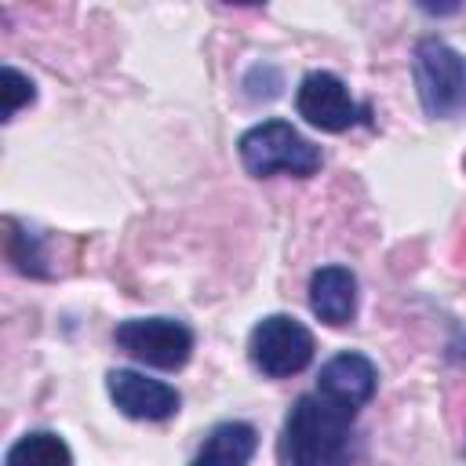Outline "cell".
I'll use <instances>...</instances> for the list:
<instances>
[{"label": "cell", "mask_w": 466, "mask_h": 466, "mask_svg": "<svg viewBox=\"0 0 466 466\" xmlns=\"http://www.w3.org/2000/svg\"><path fill=\"white\" fill-rule=\"evenodd\" d=\"M248 357H251V364H255L262 375H269V379H288V375L302 371V368L313 360V335H309V328L299 324L295 317L273 313V317H262V320L251 328Z\"/></svg>", "instance_id": "277c9868"}, {"label": "cell", "mask_w": 466, "mask_h": 466, "mask_svg": "<svg viewBox=\"0 0 466 466\" xmlns=\"http://www.w3.org/2000/svg\"><path fill=\"white\" fill-rule=\"evenodd\" d=\"M0 91H4V120H11L22 106H29L33 98H36V91H33V80L25 76V73H18L15 66H4V73H0Z\"/></svg>", "instance_id": "7c38bea8"}, {"label": "cell", "mask_w": 466, "mask_h": 466, "mask_svg": "<svg viewBox=\"0 0 466 466\" xmlns=\"http://www.w3.org/2000/svg\"><path fill=\"white\" fill-rule=\"evenodd\" d=\"M295 106H299V116H306V124H313L320 131H346L360 116V109L350 98L346 84L335 73H324V69L302 76Z\"/></svg>", "instance_id": "8992f818"}, {"label": "cell", "mask_w": 466, "mask_h": 466, "mask_svg": "<svg viewBox=\"0 0 466 466\" xmlns=\"http://www.w3.org/2000/svg\"><path fill=\"white\" fill-rule=\"evenodd\" d=\"M4 466H73V451L58 433L36 430V433L18 437L7 448Z\"/></svg>", "instance_id": "8fae6325"}, {"label": "cell", "mask_w": 466, "mask_h": 466, "mask_svg": "<svg viewBox=\"0 0 466 466\" xmlns=\"http://www.w3.org/2000/svg\"><path fill=\"white\" fill-rule=\"evenodd\" d=\"M353 415L320 393H306L284 419L280 459L284 466H346Z\"/></svg>", "instance_id": "6da1fadb"}, {"label": "cell", "mask_w": 466, "mask_h": 466, "mask_svg": "<svg viewBox=\"0 0 466 466\" xmlns=\"http://www.w3.org/2000/svg\"><path fill=\"white\" fill-rule=\"evenodd\" d=\"M258 448V433L248 422H218L189 466H248V459Z\"/></svg>", "instance_id": "30bf717a"}, {"label": "cell", "mask_w": 466, "mask_h": 466, "mask_svg": "<svg viewBox=\"0 0 466 466\" xmlns=\"http://www.w3.org/2000/svg\"><path fill=\"white\" fill-rule=\"evenodd\" d=\"M116 346L124 353H131L135 360L160 368V371H175L189 360L193 353V331L182 320L171 317H135V320H120L113 331Z\"/></svg>", "instance_id": "5b68a950"}, {"label": "cell", "mask_w": 466, "mask_h": 466, "mask_svg": "<svg viewBox=\"0 0 466 466\" xmlns=\"http://www.w3.org/2000/svg\"><path fill=\"white\" fill-rule=\"evenodd\" d=\"M309 309L331 328L350 324L357 313V277L346 266H320L309 277Z\"/></svg>", "instance_id": "9c48e42d"}, {"label": "cell", "mask_w": 466, "mask_h": 466, "mask_svg": "<svg viewBox=\"0 0 466 466\" xmlns=\"http://www.w3.org/2000/svg\"><path fill=\"white\" fill-rule=\"evenodd\" d=\"M375 386H379L375 364L364 353H353V350L335 353L317 375V393L328 397L331 404L346 408V411H357L360 404H368L375 397Z\"/></svg>", "instance_id": "ba28073f"}, {"label": "cell", "mask_w": 466, "mask_h": 466, "mask_svg": "<svg viewBox=\"0 0 466 466\" xmlns=\"http://www.w3.org/2000/svg\"><path fill=\"white\" fill-rule=\"evenodd\" d=\"M411 73H415L419 102L430 116L437 120L466 116V58L451 44L437 36L419 40Z\"/></svg>", "instance_id": "3957f363"}, {"label": "cell", "mask_w": 466, "mask_h": 466, "mask_svg": "<svg viewBox=\"0 0 466 466\" xmlns=\"http://www.w3.org/2000/svg\"><path fill=\"white\" fill-rule=\"evenodd\" d=\"M237 149H240V164L255 178H269L277 171L306 178V175H313L320 167V149L309 138H302L288 120L255 124L251 131L240 135Z\"/></svg>", "instance_id": "7a4b0ae2"}, {"label": "cell", "mask_w": 466, "mask_h": 466, "mask_svg": "<svg viewBox=\"0 0 466 466\" xmlns=\"http://www.w3.org/2000/svg\"><path fill=\"white\" fill-rule=\"evenodd\" d=\"M106 390L113 397V404L127 415V419H146V422H160L171 419L178 411V393L175 386L160 382V379H146L138 371L116 368L106 375Z\"/></svg>", "instance_id": "52a82bcc"}, {"label": "cell", "mask_w": 466, "mask_h": 466, "mask_svg": "<svg viewBox=\"0 0 466 466\" xmlns=\"http://www.w3.org/2000/svg\"><path fill=\"white\" fill-rule=\"evenodd\" d=\"M462 346H466V335H462Z\"/></svg>", "instance_id": "4fadbf2b"}]
</instances>
